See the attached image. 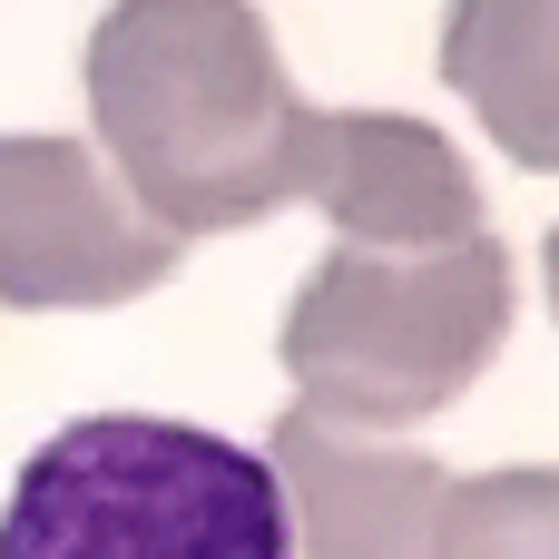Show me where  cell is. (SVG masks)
<instances>
[{
	"label": "cell",
	"instance_id": "6da1fadb",
	"mask_svg": "<svg viewBox=\"0 0 559 559\" xmlns=\"http://www.w3.org/2000/svg\"><path fill=\"white\" fill-rule=\"evenodd\" d=\"M88 128L147 226L236 236L305 187L314 98L255 0H108L88 29Z\"/></svg>",
	"mask_w": 559,
	"mask_h": 559
},
{
	"label": "cell",
	"instance_id": "7a4b0ae2",
	"mask_svg": "<svg viewBox=\"0 0 559 559\" xmlns=\"http://www.w3.org/2000/svg\"><path fill=\"white\" fill-rule=\"evenodd\" d=\"M501 344L511 246L491 226L462 246H324L285 314L295 413L334 432H403L452 413Z\"/></svg>",
	"mask_w": 559,
	"mask_h": 559
},
{
	"label": "cell",
	"instance_id": "3957f363",
	"mask_svg": "<svg viewBox=\"0 0 559 559\" xmlns=\"http://www.w3.org/2000/svg\"><path fill=\"white\" fill-rule=\"evenodd\" d=\"M0 559H295V521L265 452L167 413H79L20 462Z\"/></svg>",
	"mask_w": 559,
	"mask_h": 559
},
{
	"label": "cell",
	"instance_id": "277c9868",
	"mask_svg": "<svg viewBox=\"0 0 559 559\" xmlns=\"http://www.w3.org/2000/svg\"><path fill=\"white\" fill-rule=\"evenodd\" d=\"M177 275V236L138 216L88 138H0V305L10 314H108Z\"/></svg>",
	"mask_w": 559,
	"mask_h": 559
},
{
	"label": "cell",
	"instance_id": "5b68a950",
	"mask_svg": "<svg viewBox=\"0 0 559 559\" xmlns=\"http://www.w3.org/2000/svg\"><path fill=\"white\" fill-rule=\"evenodd\" d=\"M305 206H324L334 246H462L481 236V177L462 147L403 108H314Z\"/></svg>",
	"mask_w": 559,
	"mask_h": 559
},
{
	"label": "cell",
	"instance_id": "8992f818",
	"mask_svg": "<svg viewBox=\"0 0 559 559\" xmlns=\"http://www.w3.org/2000/svg\"><path fill=\"white\" fill-rule=\"evenodd\" d=\"M265 462L285 481L295 559H442L452 472L432 452H393L383 432H334L314 413H285Z\"/></svg>",
	"mask_w": 559,
	"mask_h": 559
},
{
	"label": "cell",
	"instance_id": "52a82bcc",
	"mask_svg": "<svg viewBox=\"0 0 559 559\" xmlns=\"http://www.w3.org/2000/svg\"><path fill=\"white\" fill-rule=\"evenodd\" d=\"M442 88L481 118V138L511 167L559 177V0H452Z\"/></svg>",
	"mask_w": 559,
	"mask_h": 559
},
{
	"label": "cell",
	"instance_id": "ba28073f",
	"mask_svg": "<svg viewBox=\"0 0 559 559\" xmlns=\"http://www.w3.org/2000/svg\"><path fill=\"white\" fill-rule=\"evenodd\" d=\"M442 559H559V472H452L442 491Z\"/></svg>",
	"mask_w": 559,
	"mask_h": 559
},
{
	"label": "cell",
	"instance_id": "9c48e42d",
	"mask_svg": "<svg viewBox=\"0 0 559 559\" xmlns=\"http://www.w3.org/2000/svg\"><path fill=\"white\" fill-rule=\"evenodd\" d=\"M540 275H550V314H559V226H550V255H540Z\"/></svg>",
	"mask_w": 559,
	"mask_h": 559
}]
</instances>
